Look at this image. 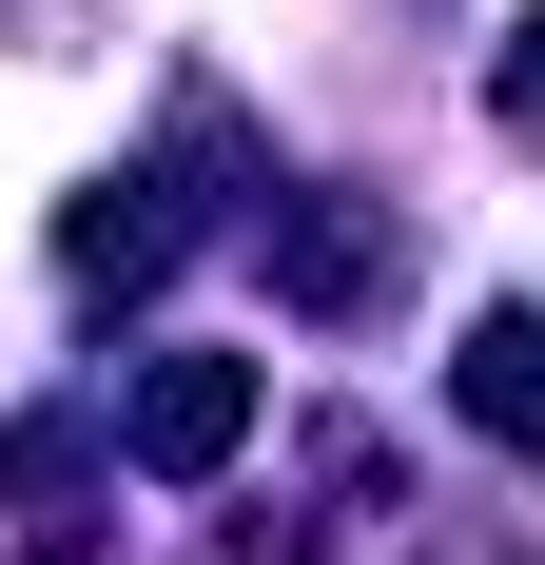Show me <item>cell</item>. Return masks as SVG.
<instances>
[{
    "instance_id": "obj_3",
    "label": "cell",
    "mask_w": 545,
    "mask_h": 565,
    "mask_svg": "<svg viewBox=\"0 0 545 565\" xmlns=\"http://www.w3.org/2000/svg\"><path fill=\"white\" fill-rule=\"evenodd\" d=\"M448 409H468L488 449H545V332H526V312H488V332L448 351Z\"/></svg>"
},
{
    "instance_id": "obj_1",
    "label": "cell",
    "mask_w": 545,
    "mask_h": 565,
    "mask_svg": "<svg viewBox=\"0 0 545 565\" xmlns=\"http://www.w3.org/2000/svg\"><path fill=\"white\" fill-rule=\"evenodd\" d=\"M117 449L157 468V488H195V468L254 449V351H157L137 391H117Z\"/></svg>"
},
{
    "instance_id": "obj_4",
    "label": "cell",
    "mask_w": 545,
    "mask_h": 565,
    "mask_svg": "<svg viewBox=\"0 0 545 565\" xmlns=\"http://www.w3.org/2000/svg\"><path fill=\"white\" fill-rule=\"evenodd\" d=\"M488 98H506V137L545 157V20H506V78H488Z\"/></svg>"
},
{
    "instance_id": "obj_2",
    "label": "cell",
    "mask_w": 545,
    "mask_h": 565,
    "mask_svg": "<svg viewBox=\"0 0 545 565\" xmlns=\"http://www.w3.org/2000/svg\"><path fill=\"white\" fill-rule=\"evenodd\" d=\"M272 292H292V312H371V292H389V234L351 215V195H312V215L272 195Z\"/></svg>"
}]
</instances>
